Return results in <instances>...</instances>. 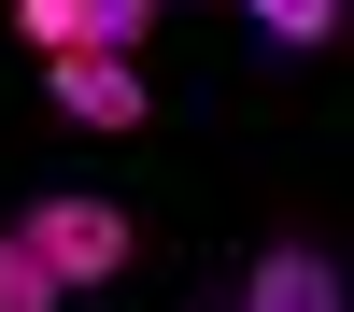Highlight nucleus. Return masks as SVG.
I'll list each match as a JSON object with an SVG mask.
<instances>
[{"label": "nucleus", "mask_w": 354, "mask_h": 312, "mask_svg": "<svg viewBox=\"0 0 354 312\" xmlns=\"http://www.w3.org/2000/svg\"><path fill=\"white\" fill-rule=\"evenodd\" d=\"M15 241L43 255V284L71 298V284H113V270H128V255H142V227L113 213V199H85V185H43V199L15 213Z\"/></svg>", "instance_id": "1"}, {"label": "nucleus", "mask_w": 354, "mask_h": 312, "mask_svg": "<svg viewBox=\"0 0 354 312\" xmlns=\"http://www.w3.org/2000/svg\"><path fill=\"white\" fill-rule=\"evenodd\" d=\"M227 312H354V284H340V255H326V241H255Z\"/></svg>", "instance_id": "2"}, {"label": "nucleus", "mask_w": 354, "mask_h": 312, "mask_svg": "<svg viewBox=\"0 0 354 312\" xmlns=\"http://www.w3.org/2000/svg\"><path fill=\"white\" fill-rule=\"evenodd\" d=\"M43 85H57V113L71 128H142V57H43Z\"/></svg>", "instance_id": "3"}, {"label": "nucleus", "mask_w": 354, "mask_h": 312, "mask_svg": "<svg viewBox=\"0 0 354 312\" xmlns=\"http://www.w3.org/2000/svg\"><path fill=\"white\" fill-rule=\"evenodd\" d=\"M340 15H354V0H241V28H255L270 57H326V43H340Z\"/></svg>", "instance_id": "4"}, {"label": "nucleus", "mask_w": 354, "mask_h": 312, "mask_svg": "<svg viewBox=\"0 0 354 312\" xmlns=\"http://www.w3.org/2000/svg\"><path fill=\"white\" fill-rule=\"evenodd\" d=\"M142 15L156 0H85V57H142Z\"/></svg>", "instance_id": "5"}, {"label": "nucleus", "mask_w": 354, "mask_h": 312, "mask_svg": "<svg viewBox=\"0 0 354 312\" xmlns=\"http://www.w3.org/2000/svg\"><path fill=\"white\" fill-rule=\"evenodd\" d=\"M0 312H57V284H43V255L0 227Z\"/></svg>", "instance_id": "6"}, {"label": "nucleus", "mask_w": 354, "mask_h": 312, "mask_svg": "<svg viewBox=\"0 0 354 312\" xmlns=\"http://www.w3.org/2000/svg\"><path fill=\"white\" fill-rule=\"evenodd\" d=\"M15 28H28L43 57H85V0H15Z\"/></svg>", "instance_id": "7"}]
</instances>
